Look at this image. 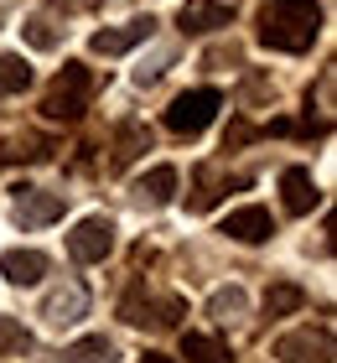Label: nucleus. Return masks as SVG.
<instances>
[{"instance_id": "obj_22", "label": "nucleus", "mask_w": 337, "mask_h": 363, "mask_svg": "<svg viewBox=\"0 0 337 363\" xmlns=\"http://www.w3.org/2000/svg\"><path fill=\"white\" fill-rule=\"evenodd\" d=\"M31 348V333L16 317H0V353H26Z\"/></svg>"}, {"instance_id": "obj_24", "label": "nucleus", "mask_w": 337, "mask_h": 363, "mask_svg": "<svg viewBox=\"0 0 337 363\" xmlns=\"http://www.w3.org/2000/svg\"><path fill=\"white\" fill-rule=\"evenodd\" d=\"M140 363H172V358H161V353H145V358H140Z\"/></svg>"}, {"instance_id": "obj_20", "label": "nucleus", "mask_w": 337, "mask_h": 363, "mask_svg": "<svg viewBox=\"0 0 337 363\" xmlns=\"http://www.w3.org/2000/svg\"><path fill=\"white\" fill-rule=\"evenodd\" d=\"M306 306V291L301 286H270L265 291V311L270 317H285V311H301Z\"/></svg>"}, {"instance_id": "obj_5", "label": "nucleus", "mask_w": 337, "mask_h": 363, "mask_svg": "<svg viewBox=\"0 0 337 363\" xmlns=\"http://www.w3.org/2000/svg\"><path fill=\"white\" fill-rule=\"evenodd\" d=\"M120 311H125L130 327H177L182 301H177V296H161V301H156V296H145V291H130Z\"/></svg>"}, {"instance_id": "obj_1", "label": "nucleus", "mask_w": 337, "mask_h": 363, "mask_svg": "<svg viewBox=\"0 0 337 363\" xmlns=\"http://www.w3.org/2000/svg\"><path fill=\"white\" fill-rule=\"evenodd\" d=\"M322 31V11L311 0H265L260 11V42L275 52H306Z\"/></svg>"}, {"instance_id": "obj_14", "label": "nucleus", "mask_w": 337, "mask_h": 363, "mask_svg": "<svg viewBox=\"0 0 337 363\" xmlns=\"http://www.w3.org/2000/svg\"><path fill=\"white\" fill-rule=\"evenodd\" d=\"M172 192H177V167H150L140 182H135V203H140V208L172 203Z\"/></svg>"}, {"instance_id": "obj_2", "label": "nucleus", "mask_w": 337, "mask_h": 363, "mask_svg": "<svg viewBox=\"0 0 337 363\" xmlns=\"http://www.w3.org/2000/svg\"><path fill=\"white\" fill-rule=\"evenodd\" d=\"M218 89H192V94H177L172 99V109H166V130L172 135H202V130L213 125V114H218Z\"/></svg>"}, {"instance_id": "obj_9", "label": "nucleus", "mask_w": 337, "mask_h": 363, "mask_svg": "<svg viewBox=\"0 0 337 363\" xmlns=\"http://www.w3.org/2000/svg\"><path fill=\"white\" fill-rule=\"evenodd\" d=\"M233 21V6H223V0H187V6L177 11V26L187 31V37H208V31L228 26Z\"/></svg>"}, {"instance_id": "obj_15", "label": "nucleus", "mask_w": 337, "mask_h": 363, "mask_svg": "<svg viewBox=\"0 0 337 363\" xmlns=\"http://www.w3.org/2000/svg\"><path fill=\"white\" fill-rule=\"evenodd\" d=\"M145 145H150V130H145V125H120V130H114V156H109V167H130Z\"/></svg>"}, {"instance_id": "obj_7", "label": "nucleus", "mask_w": 337, "mask_h": 363, "mask_svg": "<svg viewBox=\"0 0 337 363\" xmlns=\"http://www.w3.org/2000/svg\"><path fill=\"white\" fill-rule=\"evenodd\" d=\"M11 218H16V228H47V223L62 218V197L42 192V187H21V192H16Z\"/></svg>"}, {"instance_id": "obj_19", "label": "nucleus", "mask_w": 337, "mask_h": 363, "mask_svg": "<svg viewBox=\"0 0 337 363\" xmlns=\"http://www.w3.org/2000/svg\"><path fill=\"white\" fill-rule=\"evenodd\" d=\"M67 363H114V342L109 337H78L67 348Z\"/></svg>"}, {"instance_id": "obj_16", "label": "nucleus", "mask_w": 337, "mask_h": 363, "mask_svg": "<svg viewBox=\"0 0 337 363\" xmlns=\"http://www.w3.org/2000/svg\"><path fill=\"white\" fill-rule=\"evenodd\" d=\"M182 353H187V363H233L228 342H218L208 333H187V337H182Z\"/></svg>"}, {"instance_id": "obj_21", "label": "nucleus", "mask_w": 337, "mask_h": 363, "mask_svg": "<svg viewBox=\"0 0 337 363\" xmlns=\"http://www.w3.org/2000/svg\"><path fill=\"white\" fill-rule=\"evenodd\" d=\"M21 37L37 47V52H53V47H57V26L47 21V16H31V21L21 26Z\"/></svg>"}, {"instance_id": "obj_11", "label": "nucleus", "mask_w": 337, "mask_h": 363, "mask_svg": "<svg viewBox=\"0 0 337 363\" xmlns=\"http://www.w3.org/2000/svg\"><path fill=\"white\" fill-rule=\"evenodd\" d=\"M280 192H285V213H296V218L322 203V192H316V182H311L306 167H285L280 172Z\"/></svg>"}, {"instance_id": "obj_18", "label": "nucleus", "mask_w": 337, "mask_h": 363, "mask_svg": "<svg viewBox=\"0 0 337 363\" xmlns=\"http://www.w3.org/2000/svg\"><path fill=\"white\" fill-rule=\"evenodd\" d=\"M31 84V62L21 52H0V94H21Z\"/></svg>"}, {"instance_id": "obj_10", "label": "nucleus", "mask_w": 337, "mask_h": 363, "mask_svg": "<svg viewBox=\"0 0 337 363\" xmlns=\"http://www.w3.org/2000/svg\"><path fill=\"white\" fill-rule=\"evenodd\" d=\"M223 234L239 239V244H265L270 234H275V218H270V208L249 203V208H233L228 218H223Z\"/></svg>"}, {"instance_id": "obj_17", "label": "nucleus", "mask_w": 337, "mask_h": 363, "mask_svg": "<svg viewBox=\"0 0 337 363\" xmlns=\"http://www.w3.org/2000/svg\"><path fill=\"white\" fill-rule=\"evenodd\" d=\"M249 311V296H244V286H223V291H213V301H208V317L213 322H239Z\"/></svg>"}, {"instance_id": "obj_8", "label": "nucleus", "mask_w": 337, "mask_h": 363, "mask_svg": "<svg viewBox=\"0 0 337 363\" xmlns=\"http://www.w3.org/2000/svg\"><path fill=\"white\" fill-rule=\"evenodd\" d=\"M275 358L280 363H332V337L322 333V327H301V333H285L275 342Z\"/></svg>"}, {"instance_id": "obj_6", "label": "nucleus", "mask_w": 337, "mask_h": 363, "mask_svg": "<svg viewBox=\"0 0 337 363\" xmlns=\"http://www.w3.org/2000/svg\"><path fill=\"white\" fill-rule=\"evenodd\" d=\"M150 16H130V21H120V26H104V31H94L89 37V52L94 57H120V52H130L135 42H145L150 37Z\"/></svg>"}, {"instance_id": "obj_12", "label": "nucleus", "mask_w": 337, "mask_h": 363, "mask_svg": "<svg viewBox=\"0 0 337 363\" xmlns=\"http://www.w3.org/2000/svg\"><path fill=\"white\" fill-rule=\"evenodd\" d=\"M83 311H89V291H83V286H62V291H53V296L42 301L47 327H73Z\"/></svg>"}, {"instance_id": "obj_23", "label": "nucleus", "mask_w": 337, "mask_h": 363, "mask_svg": "<svg viewBox=\"0 0 337 363\" xmlns=\"http://www.w3.org/2000/svg\"><path fill=\"white\" fill-rule=\"evenodd\" d=\"M47 156V145L42 140H31V135H21V140H11L6 145V161H42Z\"/></svg>"}, {"instance_id": "obj_4", "label": "nucleus", "mask_w": 337, "mask_h": 363, "mask_svg": "<svg viewBox=\"0 0 337 363\" xmlns=\"http://www.w3.org/2000/svg\"><path fill=\"white\" fill-rule=\"evenodd\" d=\"M109 250H114V218H104V213L83 218L73 234H67V255H73L78 265H99V259H109Z\"/></svg>"}, {"instance_id": "obj_3", "label": "nucleus", "mask_w": 337, "mask_h": 363, "mask_svg": "<svg viewBox=\"0 0 337 363\" xmlns=\"http://www.w3.org/2000/svg\"><path fill=\"white\" fill-rule=\"evenodd\" d=\"M83 104H89V68H78V62H67V68L57 73L53 94L42 99V114L47 120H78Z\"/></svg>"}, {"instance_id": "obj_13", "label": "nucleus", "mask_w": 337, "mask_h": 363, "mask_svg": "<svg viewBox=\"0 0 337 363\" xmlns=\"http://www.w3.org/2000/svg\"><path fill=\"white\" fill-rule=\"evenodd\" d=\"M0 275H6L11 286H37L47 275V255L42 250H6L0 255Z\"/></svg>"}]
</instances>
